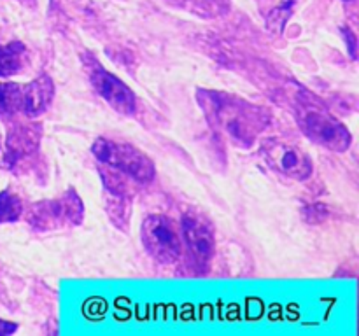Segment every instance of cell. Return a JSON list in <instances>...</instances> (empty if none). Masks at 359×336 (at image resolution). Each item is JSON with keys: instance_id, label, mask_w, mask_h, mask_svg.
<instances>
[{"instance_id": "1", "label": "cell", "mask_w": 359, "mask_h": 336, "mask_svg": "<svg viewBox=\"0 0 359 336\" xmlns=\"http://www.w3.org/2000/svg\"><path fill=\"white\" fill-rule=\"evenodd\" d=\"M198 102L207 119L235 146L251 147L270 121L263 107L217 91H200Z\"/></svg>"}, {"instance_id": "9", "label": "cell", "mask_w": 359, "mask_h": 336, "mask_svg": "<svg viewBox=\"0 0 359 336\" xmlns=\"http://www.w3.org/2000/svg\"><path fill=\"white\" fill-rule=\"evenodd\" d=\"M53 94H55V86H53L51 77H37L23 90V111L30 118L42 114L51 104Z\"/></svg>"}, {"instance_id": "13", "label": "cell", "mask_w": 359, "mask_h": 336, "mask_svg": "<svg viewBox=\"0 0 359 336\" xmlns=\"http://www.w3.org/2000/svg\"><path fill=\"white\" fill-rule=\"evenodd\" d=\"M16 329H18L16 324H13V322L2 321V318H0V335H11V332H14Z\"/></svg>"}, {"instance_id": "14", "label": "cell", "mask_w": 359, "mask_h": 336, "mask_svg": "<svg viewBox=\"0 0 359 336\" xmlns=\"http://www.w3.org/2000/svg\"><path fill=\"white\" fill-rule=\"evenodd\" d=\"M0 153H2V144H0Z\"/></svg>"}, {"instance_id": "12", "label": "cell", "mask_w": 359, "mask_h": 336, "mask_svg": "<svg viewBox=\"0 0 359 336\" xmlns=\"http://www.w3.org/2000/svg\"><path fill=\"white\" fill-rule=\"evenodd\" d=\"M23 214V203L20 196H16L11 191L0 192V224L2 223H14Z\"/></svg>"}, {"instance_id": "10", "label": "cell", "mask_w": 359, "mask_h": 336, "mask_svg": "<svg viewBox=\"0 0 359 336\" xmlns=\"http://www.w3.org/2000/svg\"><path fill=\"white\" fill-rule=\"evenodd\" d=\"M27 48L21 42L0 44V77H9L20 72L27 58Z\"/></svg>"}, {"instance_id": "8", "label": "cell", "mask_w": 359, "mask_h": 336, "mask_svg": "<svg viewBox=\"0 0 359 336\" xmlns=\"http://www.w3.org/2000/svg\"><path fill=\"white\" fill-rule=\"evenodd\" d=\"M181 227L182 240H184L193 261L198 266L209 265L210 258L214 255V248H216L212 226L196 214H186L182 217Z\"/></svg>"}, {"instance_id": "2", "label": "cell", "mask_w": 359, "mask_h": 336, "mask_svg": "<svg viewBox=\"0 0 359 336\" xmlns=\"http://www.w3.org/2000/svg\"><path fill=\"white\" fill-rule=\"evenodd\" d=\"M91 153L100 163L126 174L139 184H147L153 181L156 174L153 160L132 144L116 142V140L100 136L91 146Z\"/></svg>"}, {"instance_id": "5", "label": "cell", "mask_w": 359, "mask_h": 336, "mask_svg": "<svg viewBox=\"0 0 359 336\" xmlns=\"http://www.w3.org/2000/svg\"><path fill=\"white\" fill-rule=\"evenodd\" d=\"M84 69H86L97 93L116 112L123 115H132L135 112V93L119 77L107 72L95 58L84 59Z\"/></svg>"}, {"instance_id": "6", "label": "cell", "mask_w": 359, "mask_h": 336, "mask_svg": "<svg viewBox=\"0 0 359 336\" xmlns=\"http://www.w3.org/2000/svg\"><path fill=\"white\" fill-rule=\"evenodd\" d=\"M83 219V203L79 196H62L53 202L35 203L30 209L28 220L37 230H51V227L65 226V224H79Z\"/></svg>"}, {"instance_id": "11", "label": "cell", "mask_w": 359, "mask_h": 336, "mask_svg": "<svg viewBox=\"0 0 359 336\" xmlns=\"http://www.w3.org/2000/svg\"><path fill=\"white\" fill-rule=\"evenodd\" d=\"M23 108V90L18 84H0V114H14Z\"/></svg>"}, {"instance_id": "3", "label": "cell", "mask_w": 359, "mask_h": 336, "mask_svg": "<svg viewBox=\"0 0 359 336\" xmlns=\"http://www.w3.org/2000/svg\"><path fill=\"white\" fill-rule=\"evenodd\" d=\"M297 119L302 132L319 146L335 153H344L351 146V133L328 111L316 104L302 102L297 108Z\"/></svg>"}, {"instance_id": "4", "label": "cell", "mask_w": 359, "mask_h": 336, "mask_svg": "<svg viewBox=\"0 0 359 336\" xmlns=\"http://www.w3.org/2000/svg\"><path fill=\"white\" fill-rule=\"evenodd\" d=\"M140 237L146 251L161 265H174L181 258V233L168 217H146L140 227Z\"/></svg>"}, {"instance_id": "7", "label": "cell", "mask_w": 359, "mask_h": 336, "mask_svg": "<svg viewBox=\"0 0 359 336\" xmlns=\"http://www.w3.org/2000/svg\"><path fill=\"white\" fill-rule=\"evenodd\" d=\"M265 160L273 170L287 175L297 181H305L312 175V161L304 150L294 146L280 142V140H266L262 147Z\"/></svg>"}]
</instances>
